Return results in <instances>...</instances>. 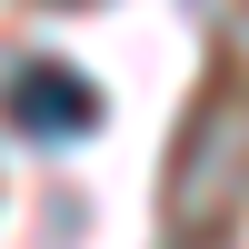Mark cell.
<instances>
[{
  "instance_id": "1",
  "label": "cell",
  "mask_w": 249,
  "mask_h": 249,
  "mask_svg": "<svg viewBox=\"0 0 249 249\" xmlns=\"http://www.w3.org/2000/svg\"><path fill=\"white\" fill-rule=\"evenodd\" d=\"M249 210V90L239 80H210L190 100L170 140V179H160V219H170L179 249H210L230 239V219Z\"/></svg>"
},
{
  "instance_id": "2",
  "label": "cell",
  "mask_w": 249,
  "mask_h": 249,
  "mask_svg": "<svg viewBox=\"0 0 249 249\" xmlns=\"http://www.w3.org/2000/svg\"><path fill=\"white\" fill-rule=\"evenodd\" d=\"M0 110H10V130H30V140H80V130H100V90L70 70V60H20L10 90H0Z\"/></svg>"
}]
</instances>
